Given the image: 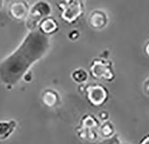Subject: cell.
Instances as JSON below:
<instances>
[{"instance_id": "cell-1", "label": "cell", "mask_w": 149, "mask_h": 144, "mask_svg": "<svg viewBox=\"0 0 149 144\" xmlns=\"http://www.w3.org/2000/svg\"><path fill=\"white\" fill-rule=\"evenodd\" d=\"M49 39L40 30H31L17 49L0 62V81L14 86L24 77L30 68L45 56Z\"/></svg>"}, {"instance_id": "cell-2", "label": "cell", "mask_w": 149, "mask_h": 144, "mask_svg": "<svg viewBox=\"0 0 149 144\" xmlns=\"http://www.w3.org/2000/svg\"><path fill=\"white\" fill-rule=\"evenodd\" d=\"M51 12V7L49 4L43 0H40L35 3L33 7L30 9L29 15L26 18L27 28L31 31L35 30L36 26L40 22L46 18Z\"/></svg>"}, {"instance_id": "cell-3", "label": "cell", "mask_w": 149, "mask_h": 144, "mask_svg": "<svg viewBox=\"0 0 149 144\" xmlns=\"http://www.w3.org/2000/svg\"><path fill=\"white\" fill-rule=\"evenodd\" d=\"M99 122L93 115L86 114L82 118L80 126L77 128L78 136L84 140L93 141L99 135Z\"/></svg>"}, {"instance_id": "cell-4", "label": "cell", "mask_w": 149, "mask_h": 144, "mask_svg": "<svg viewBox=\"0 0 149 144\" xmlns=\"http://www.w3.org/2000/svg\"><path fill=\"white\" fill-rule=\"evenodd\" d=\"M91 75L94 79L111 81L114 79L115 74L112 70V64L110 61H106L104 60L95 59L92 61L90 65Z\"/></svg>"}, {"instance_id": "cell-5", "label": "cell", "mask_w": 149, "mask_h": 144, "mask_svg": "<svg viewBox=\"0 0 149 144\" xmlns=\"http://www.w3.org/2000/svg\"><path fill=\"white\" fill-rule=\"evenodd\" d=\"M86 98L94 106L102 105L108 99V90L102 85H91L86 89Z\"/></svg>"}, {"instance_id": "cell-6", "label": "cell", "mask_w": 149, "mask_h": 144, "mask_svg": "<svg viewBox=\"0 0 149 144\" xmlns=\"http://www.w3.org/2000/svg\"><path fill=\"white\" fill-rule=\"evenodd\" d=\"M83 12V6L80 0H72L67 5L63 6L62 18L68 23H73L81 15Z\"/></svg>"}, {"instance_id": "cell-7", "label": "cell", "mask_w": 149, "mask_h": 144, "mask_svg": "<svg viewBox=\"0 0 149 144\" xmlns=\"http://www.w3.org/2000/svg\"><path fill=\"white\" fill-rule=\"evenodd\" d=\"M9 12L14 19L24 20L27 18L30 12L29 5L24 0H15L10 5Z\"/></svg>"}, {"instance_id": "cell-8", "label": "cell", "mask_w": 149, "mask_h": 144, "mask_svg": "<svg viewBox=\"0 0 149 144\" xmlns=\"http://www.w3.org/2000/svg\"><path fill=\"white\" fill-rule=\"evenodd\" d=\"M107 22H108L107 15L101 10L93 11L89 17V24L91 27L94 29L101 30L104 28L106 25H107Z\"/></svg>"}, {"instance_id": "cell-9", "label": "cell", "mask_w": 149, "mask_h": 144, "mask_svg": "<svg viewBox=\"0 0 149 144\" xmlns=\"http://www.w3.org/2000/svg\"><path fill=\"white\" fill-rule=\"evenodd\" d=\"M40 30L43 32L44 34H52L56 32L58 29V25L55 19L51 17H46L39 24Z\"/></svg>"}, {"instance_id": "cell-10", "label": "cell", "mask_w": 149, "mask_h": 144, "mask_svg": "<svg viewBox=\"0 0 149 144\" xmlns=\"http://www.w3.org/2000/svg\"><path fill=\"white\" fill-rule=\"evenodd\" d=\"M41 98H42V102H43L44 105L48 107L56 106L59 100L58 93L54 90H51V89L45 90L43 92V94H42Z\"/></svg>"}, {"instance_id": "cell-11", "label": "cell", "mask_w": 149, "mask_h": 144, "mask_svg": "<svg viewBox=\"0 0 149 144\" xmlns=\"http://www.w3.org/2000/svg\"><path fill=\"white\" fill-rule=\"evenodd\" d=\"M16 126L15 121L0 122V140H3L7 139L10 134L13 133Z\"/></svg>"}, {"instance_id": "cell-12", "label": "cell", "mask_w": 149, "mask_h": 144, "mask_svg": "<svg viewBox=\"0 0 149 144\" xmlns=\"http://www.w3.org/2000/svg\"><path fill=\"white\" fill-rule=\"evenodd\" d=\"M114 125L111 123V122L105 121L104 123L100 125L99 128V135L104 139H108L112 136H114Z\"/></svg>"}, {"instance_id": "cell-13", "label": "cell", "mask_w": 149, "mask_h": 144, "mask_svg": "<svg viewBox=\"0 0 149 144\" xmlns=\"http://www.w3.org/2000/svg\"><path fill=\"white\" fill-rule=\"evenodd\" d=\"M71 77L74 82L79 83V84L84 83L88 79V75H87L86 71L82 69H77L76 70H74Z\"/></svg>"}, {"instance_id": "cell-14", "label": "cell", "mask_w": 149, "mask_h": 144, "mask_svg": "<svg viewBox=\"0 0 149 144\" xmlns=\"http://www.w3.org/2000/svg\"><path fill=\"white\" fill-rule=\"evenodd\" d=\"M144 91L149 96V77H148V79L144 83Z\"/></svg>"}, {"instance_id": "cell-15", "label": "cell", "mask_w": 149, "mask_h": 144, "mask_svg": "<svg viewBox=\"0 0 149 144\" xmlns=\"http://www.w3.org/2000/svg\"><path fill=\"white\" fill-rule=\"evenodd\" d=\"M99 118H100L102 121H103V122L107 121V119L109 118L108 113H107V112H102V113L100 114V115H99Z\"/></svg>"}, {"instance_id": "cell-16", "label": "cell", "mask_w": 149, "mask_h": 144, "mask_svg": "<svg viewBox=\"0 0 149 144\" xmlns=\"http://www.w3.org/2000/svg\"><path fill=\"white\" fill-rule=\"evenodd\" d=\"M140 144H149V135H148V136H146V137L140 141Z\"/></svg>"}, {"instance_id": "cell-17", "label": "cell", "mask_w": 149, "mask_h": 144, "mask_svg": "<svg viewBox=\"0 0 149 144\" xmlns=\"http://www.w3.org/2000/svg\"><path fill=\"white\" fill-rule=\"evenodd\" d=\"M145 52H146V54L147 55V56L149 57V41L146 44V46H145Z\"/></svg>"}, {"instance_id": "cell-18", "label": "cell", "mask_w": 149, "mask_h": 144, "mask_svg": "<svg viewBox=\"0 0 149 144\" xmlns=\"http://www.w3.org/2000/svg\"><path fill=\"white\" fill-rule=\"evenodd\" d=\"M3 2H4V0H0V8H1L3 6Z\"/></svg>"}]
</instances>
